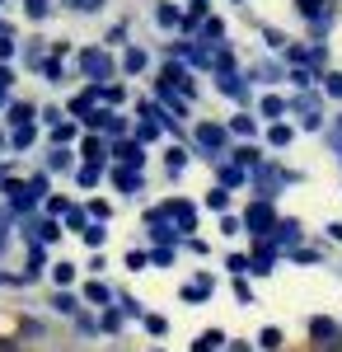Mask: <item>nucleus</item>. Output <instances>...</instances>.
Listing matches in <instances>:
<instances>
[{
	"label": "nucleus",
	"mask_w": 342,
	"mask_h": 352,
	"mask_svg": "<svg viewBox=\"0 0 342 352\" xmlns=\"http://www.w3.org/2000/svg\"><path fill=\"white\" fill-rule=\"evenodd\" d=\"M244 230H249L253 240H272V230H277V212H272V202H253L249 217H244Z\"/></svg>",
	"instance_id": "1"
},
{
	"label": "nucleus",
	"mask_w": 342,
	"mask_h": 352,
	"mask_svg": "<svg viewBox=\"0 0 342 352\" xmlns=\"http://www.w3.org/2000/svg\"><path fill=\"white\" fill-rule=\"evenodd\" d=\"M76 61H80V71H84V76H89L94 85H104L108 76H113V56H108L104 47H84Z\"/></svg>",
	"instance_id": "2"
},
{
	"label": "nucleus",
	"mask_w": 342,
	"mask_h": 352,
	"mask_svg": "<svg viewBox=\"0 0 342 352\" xmlns=\"http://www.w3.org/2000/svg\"><path fill=\"white\" fill-rule=\"evenodd\" d=\"M310 338H315V348H323V352H342V324H333L328 315H315V320H310Z\"/></svg>",
	"instance_id": "3"
},
{
	"label": "nucleus",
	"mask_w": 342,
	"mask_h": 352,
	"mask_svg": "<svg viewBox=\"0 0 342 352\" xmlns=\"http://www.w3.org/2000/svg\"><path fill=\"white\" fill-rule=\"evenodd\" d=\"M197 146L216 155V160H225V146H230V127H220V122H202L197 127Z\"/></svg>",
	"instance_id": "4"
},
{
	"label": "nucleus",
	"mask_w": 342,
	"mask_h": 352,
	"mask_svg": "<svg viewBox=\"0 0 342 352\" xmlns=\"http://www.w3.org/2000/svg\"><path fill=\"white\" fill-rule=\"evenodd\" d=\"M146 221H150V240H159V244L183 240V230H179V226H174L169 217H164V207H150V212H146Z\"/></svg>",
	"instance_id": "5"
},
{
	"label": "nucleus",
	"mask_w": 342,
	"mask_h": 352,
	"mask_svg": "<svg viewBox=\"0 0 342 352\" xmlns=\"http://www.w3.org/2000/svg\"><path fill=\"white\" fill-rule=\"evenodd\" d=\"M282 184H290V174H277L272 164H258V174H253V188H258V197H263V202H272Z\"/></svg>",
	"instance_id": "6"
},
{
	"label": "nucleus",
	"mask_w": 342,
	"mask_h": 352,
	"mask_svg": "<svg viewBox=\"0 0 342 352\" xmlns=\"http://www.w3.org/2000/svg\"><path fill=\"white\" fill-rule=\"evenodd\" d=\"M164 217L174 221L179 230H197V207L183 202V197H169V202H164Z\"/></svg>",
	"instance_id": "7"
},
{
	"label": "nucleus",
	"mask_w": 342,
	"mask_h": 352,
	"mask_svg": "<svg viewBox=\"0 0 342 352\" xmlns=\"http://www.w3.org/2000/svg\"><path fill=\"white\" fill-rule=\"evenodd\" d=\"M155 94L164 99V113H169V118H183V113H187V99L179 94V89H174V85L159 80V85H155Z\"/></svg>",
	"instance_id": "8"
},
{
	"label": "nucleus",
	"mask_w": 342,
	"mask_h": 352,
	"mask_svg": "<svg viewBox=\"0 0 342 352\" xmlns=\"http://www.w3.org/2000/svg\"><path fill=\"white\" fill-rule=\"evenodd\" d=\"M113 155L127 164V169H136V164H146V146H141V141H117V146H113Z\"/></svg>",
	"instance_id": "9"
},
{
	"label": "nucleus",
	"mask_w": 342,
	"mask_h": 352,
	"mask_svg": "<svg viewBox=\"0 0 342 352\" xmlns=\"http://www.w3.org/2000/svg\"><path fill=\"white\" fill-rule=\"evenodd\" d=\"M164 85L183 89V99L192 94V76H187V66H183V61H169V66H164Z\"/></svg>",
	"instance_id": "10"
},
{
	"label": "nucleus",
	"mask_w": 342,
	"mask_h": 352,
	"mask_svg": "<svg viewBox=\"0 0 342 352\" xmlns=\"http://www.w3.org/2000/svg\"><path fill=\"white\" fill-rule=\"evenodd\" d=\"M216 174H220V188H239V184H244V179H249V174H244V164H235V160H216Z\"/></svg>",
	"instance_id": "11"
},
{
	"label": "nucleus",
	"mask_w": 342,
	"mask_h": 352,
	"mask_svg": "<svg viewBox=\"0 0 342 352\" xmlns=\"http://www.w3.org/2000/svg\"><path fill=\"white\" fill-rule=\"evenodd\" d=\"M179 296H183L187 305H197V300H207V296H211V272H202L197 282H187V287L179 292Z\"/></svg>",
	"instance_id": "12"
},
{
	"label": "nucleus",
	"mask_w": 342,
	"mask_h": 352,
	"mask_svg": "<svg viewBox=\"0 0 342 352\" xmlns=\"http://www.w3.org/2000/svg\"><path fill=\"white\" fill-rule=\"evenodd\" d=\"M155 19H159V28H179V24H183V14H179V5H174V0H159Z\"/></svg>",
	"instance_id": "13"
},
{
	"label": "nucleus",
	"mask_w": 342,
	"mask_h": 352,
	"mask_svg": "<svg viewBox=\"0 0 342 352\" xmlns=\"http://www.w3.org/2000/svg\"><path fill=\"white\" fill-rule=\"evenodd\" d=\"M43 268H47V249H43V244H28V268H24V282H28V277H38Z\"/></svg>",
	"instance_id": "14"
},
{
	"label": "nucleus",
	"mask_w": 342,
	"mask_h": 352,
	"mask_svg": "<svg viewBox=\"0 0 342 352\" xmlns=\"http://www.w3.org/2000/svg\"><path fill=\"white\" fill-rule=\"evenodd\" d=\"M300 244V221H277V230H272V244Z\"/></svg>",
	"instance_id": "15"
},
{
	"label": "nucleus",
	"mask_w": 342,
	"mask_h": 352,
	"mask_svg": "<svg viewBox=\"0 0 342 352\" xmlns=\"http://www.w3.org/2000/svg\"><path fill=\"white\" fill-rule=\"evenodd\" d=\"M76 136H80L76 122H56V127H52V146H56V151H66V141H76Z\"/></svg>",
	"instance_id": "16"
},
{
	"label": "nucleus",
	"mask_w": 342,
	"mask_h": 352,
	"mask_svg": "<svg viewBox=\"0 0 342 352\" xmlns=\"http://www.w3.org/2000/svg\"><path fill=\"white\" fill-rule=\"evenodd\" d=\"M84 226H89V207H76V202H71V212H66V230H80V235H84Z\"/></svg>",
	"instance_id": "17"
},
{
	"label": "nucleus",
	"mask_w": 342,
	"mask_h": 352,
	"mask_svg": "<svg viewBox=\"0 0 342 352\" xmlns=\"http://www.w3.org/2000/svg\"><path fill=\"white\" fill-rule=\"evenodd\" d=\"M230 132H235V136H253V132H258V122H253L249 113H235V118H230Z\"/></svg>",
	"instance_id": "18"
},
{
	"label": "nucleus",
	"mask_w": 342,
	"mask_h": 352,
	"mask_svg": "<svg viewBox=\"0 0 342 352\" xmlns=\"http://www.w3.org/2000/svg\"><path fill=\"white\" fill-rule=\"evenodd\" d=\"M52 282L61 287V292H66V287L76 282V263H52Z\"/></svg>",
	"instance_id": "19"
},
{
	"label": "nucleus",
	"mask_w": 342,
	"mask_h": 352,
	"mask_svg": "<svg viewBox=\"0 0 342 352\" xmlns=\"http://www.w3.org/2000/svg\"><path fill=\"white\" fill-rule=\"evenodd\" d=\"M220 343H225V333H220V329H207V333H202V338H197L192 348H197V352H216Z\"/></svg>",
	"instance_id": "20"
},
{
	"label": "nucleus",
	"mask_w": 342,
	"mask_h": 352,
	"mask_svg": "<svg viewBox=\"0 0 342 352\" xmlns=\"http://www.w3.org/2000/svg\"><path fill=\"white\" fill-rule=\"evenodd\" d=\"M80 151H84V160H89L94 169H99V160H104V136H89V141H84Z\"/></svg>",
	"instance_id": "21"
},
{
	"label": "nucleus",
	"mask_w": 342,
	"mask_h": 352,
	"mask_svg": "<svg viewBox=\"0 0 342 352\" xmlns=\"http://www.w3.org/2000/svg\"><path fill=\"white\" fill-rule=\"evenodd\" d=\"M122 71H127V76H141V71H146V52H141V47H132V52L122 56Z\"/></svg>",
	"instance_id": "22"
},
{
	"label": "nucleus",
	"mask_w": 342,
	"mask_h": 352,
	"mask_svg": "<svg viewBox=\"0 0 342 352\" xmlns=\"http://www.w3.org/2000/svg\"><path fill=\"white\" fill-rule=\"evenodd\" d=\"M33 136H38V127H33V122H28V127H14L10 146H14V151H28V146H33Z\"/></svg>",
	"instance_id": "23"
},
{
	"label": "nucleus",
	"mask_w": 342,
	"mask_h": 352,
	"mask_svg": "<svg viewBox=\"0 0 342 352\" xmlns=\"http://www.w3.org/2000/svg\"><path fill=\"white\" fill-rule=\"evenodd\" d=\"M24 14L33 19V24H38V19H47V14H52V0H24Z\"/></svg>",
	"instance_id": "24"
},
{
	"label": "nucleus",
	"mask_w": 342,
	"mask_h": 352,
	"mask_svg": "<svg viewBox=\"0 0 342 352\" xmlns=\"http://www.w3.org/2000/svg\"><path fill=\"white\" fill-rule=\"evenodd\" d=\"M220 94H230V99H244V94H249V89H244V80H239V76H220Z\"/></svg>",
	"instance_id": "25"
},
{
	"label": "nucleus",
	"mask_w": 342,
	"mask_h": 352,
	"mask_svg": "<svg viewBox=\"0 0 342 352\" xmlns=\"http://www.w3.org/2000/svg\"><path fill=\"white\" fill-rule=\"evenodd\" d=\"M104 240H108V230L99 221H89V226H84V244H89V249H104Z\"/></svg>",
	"instance_id": "26"
},
{
	"label": "nucleus",
	"mask_w": 342,
	"mask_h": 352,
	"mask_svg": "<svg viewBox=\"0 0 342 352\" xmlns=\"http://www.w3.org/2000/svg\"><path fill=\"white\" fill-rule=\"evenodd\" d=\"M52 305H56V310H61V315H76V310H80L76 292H56V296H52Z\"/></svg>",
	"instance_id": "27"
},
{
	"label": "nucleus",
	"mask_w": 342,
	"mask_h": 352,
	"mask_svg": "<svg viewBox=\"0 0 342 352\" xmlns=\"http://www.w3.org/2000/svg\"><path fill=\"white\" fill-rule=\"evenodd\" d=\"M10 122L14 127H28L33 122V104H10Z\"/></svg>",
	"instance_id": "28"
},
{
	"label": "nucleus",
	"mask_w": 342,
	"mask_h": 352,
	"mask_svg": "<svg viewBox=\"0 0 342 352\" xmlns=\"http://www.w3.org/2000/svg\"><path fill=\"white\" fill-rule=\"evenodd\" d=\"M84 296L94 300V305H104V310H108V300H113V292H108L104 282H89V287H84Z\"/></svg>",
	"instance_id": "29"
},
{
	"label": "nucleus",
	"mask_w": 342,
	"mask_h": 352,
	"mask_svg": "<svg viewBox=\"0 0 342 352\" xmlns=\"http://www.w3.org/2000/svg\"><path fill=\"white\" fill-rule=\"evenodd\" d=\"M207 207H211V212H225V207H230V192H225L220 184H216V188L207 192Z\"/></svg>",
	"instance_id": "30"
},
{
	"label": "nucleus",
	"mask_w": 342,
	"mask_h": 352,
	"mask_svg": "<svg viewBox=\"0 0 342 352\" xmlns=\"http://www.w3.org/2000/svg\"><path fill=\"white\" fill-rule=\"evenodd\" d=\"M117 188L136 192V188H141V174H136V169H117Z\"/></svg>",
	"instance_id": "31"
},
{
	"label": "nucleus",
	"mask_w": 342,
	"mask_h": 352,
	"mask_svg": "<svg viewBox=\"0 0 342 352\" xmlns=\"http://www.w3.org/2000/svg\"><path fill=\"white\" fill-rule=\"evenodd\" d=\"M230 160L235 164H263L258 160V146H239V151H230Z\"/></svg>",
	"instance_id": "32"
},
{
	"label": "nucleus",
	"mask_w": 342,
	"mask_h": 352,
	"mask_svg": "<svg viewBox=\"0 0 342 352\" xmlns=\"http://www.w3.org/2000/svg\"><path fill=\"white\" fill-rule=\"evenodd\" d=\"M225 268L235 272V277H244V272H253V258H244V254H230V258H225Z\"/></svg>",
	"instance_id": "33"
},
{
	"label": "nucleus",
	"mask_w": 342,
	"mask_h": 352,
	"mask_svg": "<svg viewBox=\"0 0 342 352\" xmlns=\"http://www.w3.org/2000/svg\"><path fill=\"white\" fill-rule=\"evenodd\" d=\"M38 197H47V174H33L28 179V202H38Z\"/></svg>",
	"instance_id": "34"
},
{
	"label": "nucleus",
	"mask_w": 342,
	"mask_h": 352,
	"mask_svg": "<svg viewBox=\"0 0 342 352\" xmlns=\"http://www.w3.org/2000/svg\"><path fill=\"white\" fill-rule=\"evenodd\" d=\"M258 348L277 352V348H282V329H263V333H258Z\"/></svg>",
	"instance_id": "35"
},
{
	"label": "nucleus",
	"mask_w": 342,
	"mask_h": 352,
	"mask_svg": "<svg viewBox=\"0 0 342 352\" xmlns=\"http://www.w3.org/2000/svg\"><path fill=\"white\" fill-rule=\"evenodd\" d=\"M282 113H286V99L267 94V99H263V118H282Z\"/></svg>",
	"instance_id": "36"
},
{
	"label": "nucleus",
	"mask_w": 342,
	"mask_h": 352,
	"mask_svg": "<svg viewBox=\"0 0 342 352\" xmlns=\"http://www.w3.org/2000/svg\"><path fill=\"white\" fill-rule=\"evenodd\" d=\"M290 136H295V132H290L286 122H277V127L267 132V141H272V146H290Z\"/></svg>",
	"instance_id": "37"
},
{
	"label": "nucleus",
	"mask_w": 342,
	"mask_h": 352,
	"mask_svg": "<svg viewBox=\"0 0 342 352\" xmlns=\"http://www.w3.org/2000/svg\"><path fill=\"white\" fill-rule=\"evenodd\" d=\"M76 179H80V188H94V184H99V169L84 164V169H76Z\"/></svg>",
	"instance_id": "38"
},
{
	"label": "nucleus",
	"mask_w": 342,
	"mask_h": 352,
	"mask_svg": "<svg viewBox=\"0 0 342 352\" xmlns=\"http://www.w3.org/2000/svg\"><path fill=\"white\" fill-rule=\"evenodd\" d=\"M202 38H207V47H211L216 38H225V24H220V19H207V28H202Z\"/></svg>",
	"instance_id": "39"
},
{
	"label": "nucleus",
	"mask_w": 342,
	"mask_h": 352,
	"mask_svg": "<svg viewBox=\"0 0 342 352\" xmlns=\"http://www.w3.org/2000/svg\"><path fill=\"white\" fill-rule=\"evenodd\" d=\"M295 5H300L305 19H319V14H323V0H295Z\"/></svg>",
	"instance_id": "40"
},
{
	"label": "nucleus",
	"mask_w": 342,
	"mask_h": 352,
	"mask_svg": "<svg viewBox=\"0 0 342 352\" xmlns=\"http://www.w3.org/2000/svg\"><path fill=\"white\" fill-rule=\"evenodd\" d=\"M108 217H113V207H108V202H89V221H99V226H104Z\"/></svg>",
	"instance_id": "41"
},
{
	"label": "nucleus",
	"mask_w": 342,
	"mask_h": 352,
	"mask_svg": "<svg viewBox=\"0 0 342 352\" xmlns=\"http://www.w3.org/2000/svg\"><path fill=\"white\" fill-rule=\"evenodd\" d=\"M146 263H150V254H141V249L127 254V268H132V272H146Z\"/></svg>",
	"instance_id": "42"
},
{
	"label": "nucleus",
	"mask_w": 342,
	"mask_h": 352,
	"mask_svg": "<svg viewBox=\"0 0 342 352\" xmlns=\"http://www.w3.org/2000/svg\"><path fill=\"white\" fill-rule=\"evenodd\" d=\"M146 329H150V333H169V320H164V315H146Z\"/></svg>",
	"instance_id": "43"
},
{
	"label": "nucleus",
	"mask_w": 342,
	"mask_h": 352,
	"mask_svg": "<svg viewBox=\"0 0 342 352\" xmlns=\"http://www.w3.org/2000/svg\"><path fill=\"white\" fill-rule=\"evenodd\" d=\"M323 89H328L333 99H342V71H333V76H323Z\"/></svg>",
	"instance_id": "44"
},
{
	"label": "nucleus",
	"mask_w": 342,
	"mask_h": 352,
	"mask_svg": "<svg viewBox=\"0 0 342 352\" xmlns=\"http://www.w3.org/2000/svg\"><path fill=\"white\" fill-rule=\"evenodd\" d=\"M187 164V151L183 146H174V151H169V169H174V174H179V169H183Z\"/></svg>",
	"instance_id": "45"
},
{
	"label": "nucleus",
	"mask_w": 342,
	"mask_h": 352,
	"mask_svg": "<svg viewBox=\"0 0 342 352\" xmlns=\"http://www.w3.org/2000/svg\"><path fill=\"white\" fill-rule=\"evenodd\" d=\"M66 5H71V10H80V14H94L104 0H66Z\"/></svg>",
	"instance_id": "46"
},
{
	"label": "nucleus",
	"mask_w": 342,
	"mask_h": 352,
	"mask_svg": "<svg viewBox=\"0 0 342 352\" xmlns=\"http://www.w3.org/2000/svg\"><path fill=\"white\" fill-rule=\"evenodd\" d=\"M104 99H108V104H122V99H127V89H122V85H104Z\"/></svg>",
	"instance_id": "47"
},
{
	"label": "nucleus",
	"mask_w": 342,
	"mask_h": 352,
	"mask_svg": "<svg viewBox=\"0 0 342 352\" xmlns=\"http://www.w3.org/2000/svg\"><path fill=\"white\" fill-rule=\"evenodd\" d=\"M108 118H113V113L99 109V113H89V118H84V127H94V132H99V127H108Z\"/></svg>",
	"instance_id": "48"
},
{
	"label": "nucleus",
	"mask_w": 342,
	"mask_h": 352,
	"mask_svg": "<svg viewBox=\"0 0 342 352\" xmlns=\"http://www.w3.org/2000/svg\"><path fill=\"white\" fill-rule=\"evenodd\" d=\"M150 263H155V268H169V263H174V249H155Z\"/></svg>",
	"instance_id": "49"
},
{
	"label": "nucleus",
	"mask_w": 342,
	"mask_h": 352,
	"mask_svg": "<svg viewBox=\"0 0 342 352\" xmlns=\"http://www.w3.org/2000/svg\"><path fill=\"white\" fill-rule=\"evenodd\" d=\"M43 76H47V80H61L66 71H61V61H56V56H52V61H43Z\"/></svg>",
	"instance_id": "50"
},
{
	"label": "nucleus",
	"mask_w": 342,
	"mask_h": 352,
	"mask_svg": "<svg viewBox=\"0 0 342 352\" xmlns=\"http://www.w3.org/2000/svg\"><path fill=\"white\" fill-rule=\"evenodd\" d=\"M10 85H14V76H10V66H0V104H5V94H10Z\"/></svg>",
	"instance_id": "51"
},
{
	"label": "nucleus",
	"mask_w": 342,
	"mask_h": 352,
	"mask_svg": "<svg viewBox=\"0 0 342 352\" xmlns=\"http://www.w3.org/2000/svg\"><path fill=\"white\" fill-rule=\"evenodd\" d=\"M235 296L244 300V305H253V287H249V282H235Z\"/></svg>",
	"instance_id": "52"
},
{
	"label": "nucleus",
	"mask_w": 342,
	"mask_h": 352,
	"mask_svg": "<svg viewBox=\"0 0 342 352\" xmlns=\"http://www.w3.org/2000/svg\"><path fill=\"white\" fill-rule=\"evenodd\" d=\"M47 164H52V169H66V164H71V151H52V160H47Z\"/></svg>",
	"instance_id": "53"
},
{
	"label": "nucleus",
	"mask_w": 342,
	"mask_h": 352,
	"mask_svg": "<svg viewBox=\"0 0 342 352\" xmlns=\"http://www.w3.org/2000/svg\"><path fill=\"white\" fill-rule=\"evenodd\" d=\"M127 132V118H108V136H122Z\"/></svg>",
	"instance_id": "54"
},
{
	"label": "nucleus",
	"mask_w": 342,
	"mask_h": 352,
	"mask_svg": "<svg viewBox=\"0 0 342 352\" xmlns=\"http://www.w3.org/2000/svg\"><path fill=\"white\" fill-rule=\"evenodd\" d=\"M104 329H122V315L117 310H104Z\"/></svg>",
	"instance_id": "55"
},
{
	"label": "nucleus",
	"mask_w": 342,
	"mask_h": 352,
	"mask_svg": "<svg viewBox=\"0 0 342 352\" xmlns=\"http://www.w3.org/2000/svg\"><path fill=\"white\" fill-rule=\"evenodd\" d=\"M10 52H14V38H10V33H0V61H5Z\"/></svg>",
	"instance_id": "56"
},
{
	"label": "nucleus",
	"mask_w": 342,
	"mask_h": 352,
	"mask_svg": "<svg viewBox=\"0 0 342 352\" xmlns=\"http://www.w3.org/2000/svg\"><path fill=\"white\" fill-rule=\"evenodd\" d=\"M328 235H333V240L342 244V221H333V226H328Z\"/></svg>",
	"instance_id": "57"
},
{
	"label": "nucleus",
	"mask_w": 342,
	"mask_h": 352,
	"mask_svg": "<svg viewBox=\"0 0 342 352\" xmlns=\"http://www.w3.org/2000/svg\"><path fill=\"white\" fill-rule=\"evenodd\" d=\"M0 352H19V348H14V338H0Z\"/></svg>",
	"instance_id": "58"
},
{
	"label": "nucleus",
	"mask_w": 342,
	"mask_h": 352,
	"mask_svg": "<svg viewBox=\"0 0 342 352\" xmlns=\"http://www.w3.org/2000/svg\"><path fill=\"white\" fill-rule=\"evenodd\" d=\"M5 146H10V141H5V136H0V151H5Z\"/></svg>",
	"instance_id": "59"
}]
</instances>
